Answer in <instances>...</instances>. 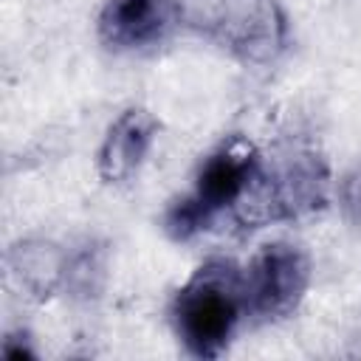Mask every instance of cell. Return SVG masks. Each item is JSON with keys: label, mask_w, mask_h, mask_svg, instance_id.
<instances>
[{"label": "cell", "mask_w": 361, "mask_h": 361, "mask_svg": "<svg viewBox=\"0 0 361 361\" xmlns=\"http://www.w3.org/2000/svg\"><path fill=\"white\" fill-rule=\"evenodd\" d=\"M245 310L243 271L231 259L203 262L172 302L175 330L197 358H217Z\"/></svg>", "instance_id": "6da1fadb"}, {"label": "cell", "mask_w": 361, "mask_h": 361, "mask_svg": "<svg viewBox=\"0 0 361 361\" xmlns=\"http://www.w3.org/2000/svg\"><path fill=\"white\" fill-rule=\"evenodd\" d=\"M330 195V175L313 149H288L271 166H257L234 206V217L254 228L274 220H299L319 212Z\"/></svg>", "instance_id": "7a4b0ae2"}, {"label": "cell", "mask_w": 361, "mask_h": 361, "mask_svg": "<svg viewBox=\"0 0 361 361\" xmlns=\"http://www.w3.org/2000/svg\"><path fill=\"white\" fill-rule=\"evenodd\" d=\"M200 28L243 62H271L288 37L276 0H212L200 14Z\"/></svg>", "instance_id": "3957f363"}, {"label": "cell", "mask_w": 361, "mask_h": 361, "mask_svg": "<svg viewBox=\"0 0 361 361\" xmlns=\"http://www.w3.org/2000/svg\"><path fill=\"white\" fill-rule=\"evenodd\" d=\"M310 282V262L290 243L262 245L243 271L245 310L257 319H282L293 313Z\"/></svg>", "instance_id": "277c9868"}, {"label": "cell", "mask_w": 361, "mask_h": 361, "mask_svg": "<svg viewBox=\"0 0 361 361\" xmlns=\"http://www.w3.org/2000/svg\"><path fill=\"white\" fill-rule=\"evenodd\" d=\"M183 20L178 0H107L99 14V37L116 51L164 42Z\"/></svg>", "instance_id": "5b68a950"}, {"label": "cell", "mask_w": 361, "mask_h": 361, "mask_svg": "<svg viewBox=\"0 0 361 361\" xmlns=\"http://www.w3.org/2000/svg\"><path fill=\"white\" fill-rule=\"evenodd\" d=\"M257 166H259L257 149L243 138H231L228 144H223L203 161L195 192L189 197L206 212L209 220H214L217 212L237 206Z\"/></svg>", "instance_id": "8992f818"}, {"label": "cell", "mask_w": 361, "mask_h": 361, "mask_svg": "<svg viewBox=\"0 0 361 361\" xmlns=\"http://www.w3.org/2000/svg\"><path fill=\"white\" fill-rule=\"evenodd\" d=\"M158 121L141 110H124L107 130V138L99 149V175L107 183H121L127 180L144 161L152 138H155Z\"/></svg>", "instance_id": "52a82bcc"}, {"label": "cell", "mask_w": 361, "mask_h": 361, "mask_svg": "<svg viewBox=\"0 0 361 361\" xmlns=\"http://www.w3.org/2000/svg\"><path fill=\"white\" fill-rule=\"evenodd\" d=\"M65 262L68 257L45 240H25L17 243L8 254V265L20 285L34 296H51L65 282Z\"/></svg>", "instance_id": "ba28073f"}, {"label": "cell", "mask_w": 361, "mask_h": 361, "mask_svg": "<svg viewBox=\"0 0 361 361\" xmlns=\"http://www.w3.org/2000/svg\"><path fill=\"white\" fill-rule=\"evenodd\" d=\"M104 279V248L85 245L65 262V285L76 296H96Z\"/></svg>", "instance_id": "9c48e42d"}, {"label": "cell", "mask_w": 361, "mask_h": 361, "mask_svg": "<svg viewBox=\"0 0 361 361\" xmlns=\"http://www.w3.org/2000/svg\"><path fill=\"white\" fill-rule=\"evenodd\" d=\"M212 220L206 217V212L192 200V197H180L169 206L166 217H164V228L172 240H189L197 231H203Z\"/></svg>", "instance_id": "30bf717a"}, {"label": "cell", "mask_w": 361, "mask_h": 361, "mask_svg": "<svg viewBox=\"0 0 361 361\" xmlns=\"http://www.w3.org/2000/svg\"><path fill=\"white\" fill-rule=\"evenodd\" d=\"M338 203L347 223L361 228V161L353 169H347L344 178L338 180Z\"/></svg>", "instance_id": "8fae6325"}]
</instances>
